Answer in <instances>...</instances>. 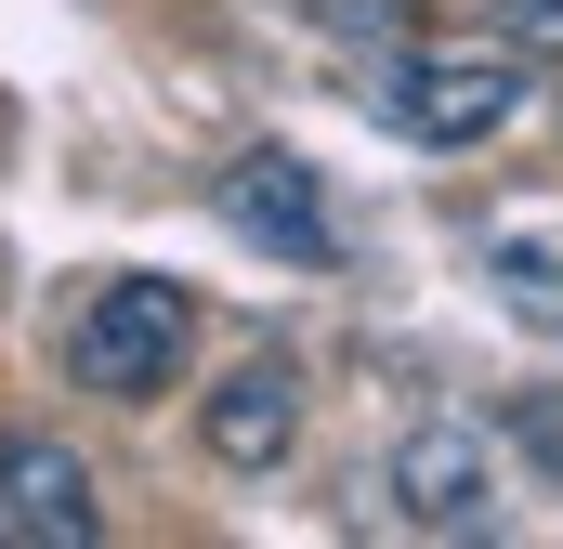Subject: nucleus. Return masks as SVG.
I'll return each instance as SVG.
<instances>
[{
    "mask_svg": "<svg viewBox=\"0 0 563 549\" xmlns=\"http://www.w3.org/2000/svg\"><path fill=\"white\" fill-rule=\"evenodd\" d=\"M197 445H210L223 471H276L288 445H301V367H288V354L223 367V380H210V406H197Z\"/></svg>",
    "mask_w": 563,
    "mask_h": 549,
    "instance_id": "5",
    "label": "nucleus"
},
{
    "mask_svg": "<svg viewBox=\"0 0 563 549\" xmlns=\"http://www.w3.org/2000/svg\"><path fill=\"white\" fill-rule=\"evenodd\" d=\"M498 40H525V53H563V0H498Z\"/></svg>",
    "mask_w": 563,
    "mask_h": 549,
    "instance_id": "8",
    "label": "nucleus"
},
{
    "mask_svg": "<svg viewBox=\"0 0 563 549\" xmlns=\"http://www.w3.org/2000/svg\"><path fill=\"white\" fill-rule=\"evenodd\" d=\"M184 354H197V301L157 288V274H92L79 314H66V367H79V393L157 406V393L184 380Z\"/></svg>",
    "mask_w": 563,
    "mask_h": 549,
    "instance_id": "2",
    "label": "nucleus"
},
{
    "mask_svg": "<svg viewBox=\"0 0 563 549\" xmlns=\"http://www.w3.org/2000/svg\"><path fill=\"white\" fill-rule=\"evenodd\" d=\"M223 210H236V236H263L288 262H328V210H314V170L301 157H236Z\"/></svg>",
    "mask_w": 563,
    "mask_h": 549,
    "instance_id": "6",
    "label": "nucleus"
},
{
    "mask_svg": "<svg viewBox=\"0 0 563 549\" xmlns=\"http://www.w3.org/2000/svg\"><path fill=\"white\" fill-rule=\"evenodd\" d=\"M525 105H538V53H525V40H485V26H407V40L367 53V119L407 132V144H432V157L498 144Z\"/></svg>",
    "mask_w": 563,
    "mask_h": 549,
    "instance_id": "1",
    "label": "nucleus"
},
{
    "mask_svg": "<svg viewBox=\"0 0 563 549\" xmlns=\"http://www.w3.org/2000/svg\"><path fill=\"white\" fill-rule=\"evenodd\" d=\"M485 262L525 288V314H563V236H538V223H498V236H485Z\"/></svg>",
    "mask_w": 563,
    "mask_h": 549,
    "instance_id": "7",
    "label": "nucleus"
},
{
    "mask_svg": "<svg viewBox=\"0 0 563 549\" xmlns=\"http://www.w3.org/2000/svg\"><path fill=\"white\" fill-rule=\"evenodd\" d=\"M394 511L420 537H485L498 524V445L485 432H407L394 445Z\"/></svg>",
    "mask_w": 563,
    "mask_h": 549,
    "instance_id": "4",
    "label": "nucleus"
},
{
    "mask_svg": "<svg viewBox=\"0 0 563 549\" xmlns=\"http://www.w3.org/2000/svg\"><path fill=\"white\" fill-rule=\"evenodd\" d=\"M92 537H106L92 458H79L53 418H13V432H0V549H92Z\"/></svg>",
    "mask_w": 563,
    "mask_h": 549,
    "instance_id": "3",
    "label": "nucleus"
}]
</instances>
